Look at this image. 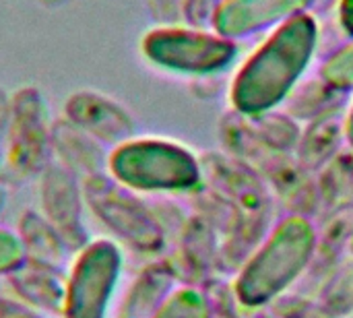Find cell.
Here are the masks:
<instances>
[{
    "label": "cell",
    "mask_w": 353,
    "mask_h": 318,
    "mask_svg": "<svg viewBox=\"0 0 353 318\" xmlns=\"http://www.w3.org/2000/svg\"><path fill=\"white\" fill-rule=\"evenodd\" d=\"M319 23L306 10L277 29L242 62L230 99L246 116H261L283 103L308 70L319 48Z\"/></svg>",
    "instance_id": "obj_1"
},
{
    "label": "cell",
    "mask_w": 353,
    "mask_h": 318,
    "mask_svg": "<svg viewBox=\"0 0 353 318\" xmlns=\"http://www.w3.org/2000/svg\"><path fill=\"white\" fill-rule=\"evenodd\" d=\"M105 174L137 195L188 192L201 182V166L192 151L157 137H132L112 147Z\"/></svg>",
    "instance_id": "obj_2"
},
{
    "label": "cell",
    "mask_w": 353,
    "mask_h": 318,
    "mask_svg": "<svg viewBox=\"0 0 353 318\" xmlns=\"http://www.w3.org/2000/svg\"><path fill=\"white\" fill-rule=\"evenodd\" d=\"M122 273V246L114 238H91L66 267L60 318H110Z\"/></svg>",
    "instance_id": "obj_3"
},
{
    "label": "cell",
    "mask_w": 353,
    "mask_h": 318,
    "mask_svg": "<svg viewBox=\"0 0 353 318\" xmlns=\"http://www.w3.org/2000/svg\"><path fill=\"white\" fill-rule=\"evenodd\" d=\"M139 52L147 64L182 77H209L225 70L238 56V43L213 29L157 25L143 33Z\"/></svg>",
    "instance_id": "obj_4"
},
{
    "label": "cell",
    "mask_w": 353,
    "mask_h": 318,
    "mask_svg": "<svg viewBox=\"0 0 353 318\" xmlns=\"http://www.w3.org/2000/svg\"><path fill=\"white\" fill-rule=\"evenodd\" d=\"M54 120L50 103L37 85H21L10 93V126L4 151V184H23L54 161Z\"/></svg>",
    "instance_id": "obj_5"
},
{
    "label": "cell",
    "mask_w": 353,
    "mask_h": 318,
    "mask_svg": "<svg viewBox=\"0 0 353 318\" xmlns=\"http://www.w3.org/2000/svg\"><path fill=\"white\" fill-rule=\"evenodd\" d=\"M314 246V230L302 217L283 221L267 246L242 273L238 296L244 304H263L279 294L306 265Z\"/></svg>",
    "instance_id": "obj_6"
},
{
    "label": "cell",
    "mask_w": 353,
    "mask_h": 318,
    "mask_svg": "<svg viewBox=\"0 0 353 318\" xmlns=\"http://www.w3.org/2000/svg\"><path fill=\"white\" fill-rule=\"evenodd\" d=\"M87 211L112 234L118 244H128L143 252L161 246L159 223L141 203L139 195L120 186L105 172L83 180Z\"/></svg>",
    "instance_id": "obj_7"
},
{
    "label": "cell",
    "mask_w": 353,
    "mask_h": 318,
    "mask_svg": "<svg viewBox=\"0 0 353 318\" xmlns=\"http://www.w3.org/2000/svg\"><path fill=\"white\" fill-rule=\"evenodd\" d=\"M37 211L60 232L72 252L91 240L85 223L87 203L83 180L79 176L52 161L37 178Z\"/></svg>",
    "instance_id": "obj_8"
},
{
    "label": "cell",
    "mask_w": 353,
    "mask_h": 318,
    "mask_svg": "<svg viewBox=\"0 0 353 318\" xmlns=\"http://www.w3.org/2000/svg\"><path fill=\"white\" fill-rule=\"evenodd\" d=\"M62 118L112 149L134 137L130 112L114 97L95 89H77L62 103Z\"/></svg>",
    "instance_id": "obj_9"
},
{
    "label": "cell",
    "mask_w": 353,
    "mask_h": 318,
    "mask_svg": "<svg viewBox=\"0 0 353 318\" xmlns=\"http://www.w3.org/2000/svg\"><path fill=\"white\" fill-rule=\"evenodd\" d=\"M312 0H219L211 29L238 43L263 31H273L285 21L308 10Z\"/></svg>",
    "instance_id": "obj_10"
},
{
    "label": "cell",
    "mask_w": 353,
    "mask_h": 318,
    "mask_svg": "<svg viewBox=\"0 0 353 318\" xmlns=\"http://www.w3.org/2000/svg\"><path fill=\"white\" fill-rule=\"evenodd\" d=\"M64 275L66 271L25 261L2 284L10 296L25 302L27 306L50 317H60L64 304Z\"/></svg>",
    "instance_id": "obj_11"
},
{
    "label": "cell",
    "mask_w": 353,
    "mask_h": 318,
    "mask_svg": "<svg viewBox=\"0 0 353 318\" xmlns=\"http://www.w3.org/2000/svg\"><path fill=\"white\" fill-rule=\"evenodd\" d=\"M110 149L72 126L62 116L54 120L52 128V155L54 161L70 170L81 180L103 174Z\"/></svg>",
    "instance_id": "obj_12"
},
{
    "label": "cell",
    "mask_w": 353,
    "mask_h": 318,
    "mask_svg": "<svg viewBox=\"0 0 353 318\" xmlns=\"http://www.w3.org/2000/svg\"><path fill=\"white\" fill-rule=\"evenodd\" d=\"M14 230L23 242L25 261L50 269L66 271L72 259V250L68 248L60 232L37 209L23 211Z\"/></svg>",
    "instance_id": "obj_13"
},
{
    "label": "cell",
    "mask_w": 353,
    "mask_h": 318,
    "mask_svg": "<svg viewBox=\"0 0 353 318\" xmlns=\"http://www.w3.org/2000/svg\"><path fill=\"white\" fill-rule=\"evenodd\" d=\"M172 279L163 267L145 269L139 279L128 288L116 317L153 318L163 300L172 294Z\"/></svg>",
    "instance_id": "obj_14"
},
{
    "label": "cell",
    "mask_w": 353,
    "mask_h": 318,
    "mask_svg": "<svg viewBox=\"0 0 353 318\" xmlns=\"http://www.w3.org/2000/svg\"><path fill=\"white\" fill-rule=\"evenodd\" d=\"M323 83L333 91H352L353 89V37L345 46L335 50L321 68Z\"/></svg>",
    "instance_id": "obj_15"
},
{
    "label": "cell",
    "mask_w": 353,
    "mask_h": 318,
    "mask_svg": "<svg viewBox=\"0 0 353 318\" xmlns=\"http://www.w3.org/2000/svg\"><path fill=\"white\" fill-rule=\"evenodd\" d=\"M153 318H209L205 298L196 290H174L163 304L157 308Z\"/></svg>",
    "instance_id": "obj_16"
},
{
    "label": "cell",
    "mask_w": 353,
    "mask_h": 318,
    "mask_svg": "<svg viewBox=\"0 0 353 318\" xmlns=\"http://www.w3.org/2000/svg\"><path fill=\"white\" fill-rule=\"evenodd\" d=\"M25 263L23 242L14 228L0 226V281Z\"/></svg>",
    "instance_id": "obj_17"
},
{
    "label": "cell",
    "mask_w": 353,
    "mask_h": 318,
    "mask_svg": "<svg viewBox=\"0 0 353 318\" xmlns=\"http://www.w3.org/2000/svg\"><path fill=\"white\" fill-rule=\"evenodd\" d=\"M0 318H54L41 310L27 306L25 302L10 296L6 290L0 292Z\"/></svg>",
    "instance_id": "obj_18"
},
{
    "label": "cell",
    "mask_w": 353,
    "mask_h": 318,
    "mask_svg": "<svg viewBox=\"0 0 353 318\" xmlns=\"http://www.w3.org/2000/svg\"><path fill=\"white\" fill-rule=\"evenodd\" d=\"M337 23L347 37H353V0L337 2Z\"/></svg>",
    "instance_id": "obj_19"
},
{
    "label": "cell",
    "mask_w": 353,
    "mask_h": 318,
    "mask_svg": "<svg viewBox=\"0 0 353 318\" xmlns=\"http://www.w3.org/2000/svg\"><path fill=\"white\" fill-rule=\"evenodd\" d=\"M345 137H347V141L353 145V103L352 108H350L347 120H345Z\"/></svg>",
    "instance_id": "obj_20"
},
{
    "label": "cell",
    "mask_w": 353,
    "mask_h": 318,
    "mask_svg": "<svg viewBox=\"0 0 353 318\" xmlns=\"http://www.w3.org/2000/svg\"><path fill=\"white\" fill-rule=\"evenodd\" d=\"M6 201H8L6 184H4V182H0V215H2V211L6 209Z\"/></svg>",
    "instance_id": "obj_21"
},
{
    "label": "cell",
    "mask_w": 353,
    "mask_h": 318,
    "mask_svg": "<svg viewBox=\"0 0 353 318\" xmlns=\"http://www.w3.org/2000/svg\"><path fill=\"white\" fill-rule=\"evenodd\" d=\"M68 0H39V4L43 8H60L62 4H66Z\"/></svg>",
    "instance_id": "obj_22"
}]
</instances>
